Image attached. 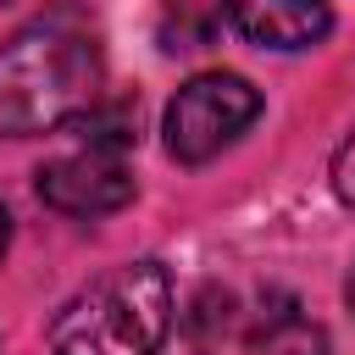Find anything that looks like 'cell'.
I'll use <instances>...</instances> for the list:
<instances>
[{
    "instance_id": "cell-10",
    "label": "cell",
    "mask_w": 355,
    "mask_h": 355,
    "mask_svg": "<svg viewBox=\"0 0 355 355\" xmlns=\"http://www.w3.org/2000/svg\"><path fill=\"white\" fill-rule=\"evenodd\" d=\"M344 300H349V311H355V266H349V283H344Z\"/></svg>"
},
{
    "instance_id": "cell-8",
    "label": "cell",
    "mask_w": 355,
    "mask_h": 355,
    "mask_svg": "<svg viewBox=\"0 0 355 355\" xmlns=\"http://www.w3.org/2000/svg\"><path fill=\"white\" fill-rule=\"evenodd\" d=\"M333 194L355 211V128L344 133V144L333 150Z\"/></svg>"
},
{
    "instance_id": "cell-2",
    "label": "cell",
    "mask_w": 355,
    "mask_h": 355,
    "mask_svg": "<svg viewBox=\"0 0 355 355\" xmlns=\"http://www.w3.org/2000/svg\"><path fill=\"white\" fill-rule=\"evenodd\" d=\"M172 327V277L161 261H122L78 288L50 322V355H155Z\"/></svg>"
},
{
    "instance_id": "cell-6",
    "label": "cell",
    "mask_w": 355,
    "mask_h": 355,
    "mask_svg": "<svg viewBox=\"0 0 355 355\" xmlns=\"http://www.w3.org/2000/svg\"><path fill=\"white\" fill-rule=\"evenodd\" d=\"M83 122V144L89 150H105V155H122L133 139H139V100H94L89 105V116H78Z\"/></svg>"
},
{
    "instance_id": "cell-3",
    "label": "cell",
    "mask_w": 355,
    "mask_h": 355,
    "mask_svg": "<svg viewBox=\"0 0 355 355\" xmlns=\"http://www.w3.org/2000/svg\"><path fill=\"white\" fill-rule=\"evenodd\" d=\"M261 116V89L239 72H200L189 78L172 105H166V155L183 166H205L211 155H222L250 122Z\"/></svg>"
},
{
    "instance_id": "cell-7",
    "label": "cell",
    "mask_w": 355,
    "mask_h": 355,
    "mask_svg": "<svg viewBox=\"0 0 355 355\" xmlns=\"http://www.w3.org/2000/svg\"><path fill=\"white\" fill-rule=\"evenodd\" d=\"M155 39H161L166 55L205 50V44H211V17H205L194 0H166V6H161V22H155Z\"/></svg>"
},
{
    "instance_id": "cell-4",
    "label": "cell",
    "mask_w": 355,
    "mask_h": 355,
    "mask_svg": "<svg viewBox=\"0 0 355 355\" xmlns=\"http://www.w3.org/2000/svg\"><path fill=\"white\" fill-rule=\"evenodd\" d=\"M39 200L55 205L61 216H111L133 200V172L122 155L78 150V155L39 166Z\"/></svg>"
},
{
    "instance_id": "cell-1",
    "label": "cell",
    "mask_w": 355,
    "mask_h": 355,
    "mask_svg": "<svg viewBox=\"0 0 355 355\" xmlns=\"http://www.w3.org/2000/svg\"><path fill=\"white\" fill-rule=\"evenodd\" d=\"M100 39L78 11H50L0 44V133L33 139L100 100Z\"/></svg>"
},
{
    "instance_id": "cell-9",
    "label": "cell",
    "mask_w": 355,
    "mask_h": 355,
    "mask_svg": "<svg viewBox=\"0 0 355 355\" xmlns=\"http://www.w3.org/2000/svg\"><path fill=\"white\" fill-rule=\"evenodd\" d=\"M6 250H11V211L0 205V255H6Z\"/></svg>"
},
{
    "instance_id": "cell-5",
    "label": "cell",
    "mask_w": 355,
    "mask_h": 355,
    "mask_svg": "<svg viewBox=\"0 0 355 355\" xmlns=\"http://www.w3.org/2000/svg\"><path fill=\"white\" fill-rule=\"evenodd\" d=\"M222 11L261 50H311L333 28V11L322 0H222Z\"/></svg>"
},
{
    "instance_id": "cell-11",
    "label": "cell",
    "mask_w": 355,
    "mask_h": 355,
    "mask_svg": "<svg viewBox=\"0 0 355 355\" xmlns=\"http://www.w3.org/2000/svg\"><path fill=\"white\" fill-rule=\"evenodd\" d=\"M0 6H6V0H0Z\"/></svg>"
}]
</instances>
